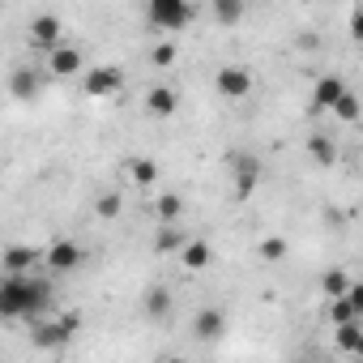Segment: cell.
Returning a JSON list of instances; mask_svg holds the SVG:
<instances>
[{
	"label": "cell",
	"mask_w": 363,
	"mask_h": 363,
	"mask_svg": "<svg viewBox=\"0 0 363 363\" xmlns=\"http://www.w3.org/2000/svg\"><path fill=\"white\" fill-rule=\"evenodd\" d=\"M193 13H197V5L193 0H150V22L158 26V30H184L189 22H193Z\"/></svg>",
	"instance_id": "6da1fadb"
},
{
	"label": "cell",
	"mask_w": 363,
	"mask_h": 363,
	"mask_svg": "<svg viewBox=\"0 0 363 363\" xmlns=\"http://www.w3.org/2000/svg\"><path fill=\"white\" fill-rule=\"evenodd\" d=\"M214 90H218L223 99H244V94L252 90V73L240 69V65H223V69L214 73Z\"/></svg>",
	"instance_id": "7a4b0ae2"
},
{
	"label": "cell",
	"mask_w": 363,
	"mask_h": 363,
	"mask_svg": "<svg viewBox=\"0 0 363 363\" xmlns=\"http://www.w3.org/2000/svg\"><path fill=\"white\" fill-rule=\"evenodd\" d=\"M60 18H52V13H43V18H35L30 22V48L35 52H56L60 48Z\"/></svg>",
	"instance_id": "3957f363"
},
{
	"label": "cell",
	"mask_w": 363,
	"mask_h": 363,
	"mask_svg": "<svg viewBox=\"0 0 363 363\" xmlns=\"http://www.w3.org/2000/svg\"><path fill=\"white\" fill-rule=\"evenodd\" d=\"M43 265L52 269V274H65V269H77L82 265V248L73 244V240H56L48 252H43Z\"/></svg>",
	"instance_id": "277c9868"
},
{
	"label": "cell",
	"mask_w": 363,
	"mask_h": 363,
	"mask_svg": "<svg viewBox=\"0 0 363 363\" xmlns=\"http://www.w3.org/2000/svg\"><path fill=\"white\" fill-rule=\"evenodd\" d=\"M175 107H179V94H175L171 86H150V90H145V111H150V116L171 120Z\"/></svg>",
	"instance_id": "5b68a950"
},
{
	"label": "cell",
	"mask_w": 363,
	"mask_h": 363,
	"mask_svg": "<svg viewBox=\"0 0 363 363\" xmlns=\"http://www.w3.org/2000/svg\"><path fill=\"white\" fill-rule=\"evenodd\" d=\"M231 167H235V197H252L257 189V158L252 154H231Z\"/></svg>",
	"instance_id": "8992f818"
},
{
	"label": "cell",
	"mask_w": 363,
	"mask_h": 363,
	"mask_svg": "<svg viewBox=\"0 0 363 363\" xmlns=\"http://www.w3.org/2000/svg\"><path fill=\"white\" fill-rule=\"evenodd\" d=\"M48 69H52V77H73V73H82V52L60 43L56 52H48Z\"/></svg>",
	"instance_id": "52a82bcc"
},
{
	"label": "cell",
	"mask_w": 363,
	"mask_h": 363,
	"mask_svg": "<svg viewBox=\"0 0 363 363\" xmlns=\"http://www.w3.org/2000/svg\"><path fill=\"white\" fill-rule=\"evenodd\" d=\"M120 82H124V73L111 69V65H107V69H90V73H86V94H94V99H99V94H116Z\"/></svg>",
	"instance_id": "ba28073f"
},
{
	"label": "cell",
	"mask_w": 363,
	"mask_h": 363,
	"mask_svg": "<svg viewBox=\"0 0 363 363\" xmlns=\"http://www.w3.org/2000/svg\"><path fill=\"white\" fill-rule=\"evenodd\" d=\"M9 90H13V99H35L39 90H43V77L30 69V65H22V69H13V77H9Z\"/></svg>",
	"instance_id": "9c48e42d"
},
{
	"label": "cell",
	"mask_w": 363,
	"mask_h": 363,
	"mask_svg": "<svg viewBox=\"0 0 363 363\" xmlns=\"http://www.w3.org/2000/svg\"><path fill=\"white\" fill-rule=\"evenodd\" d=\"M346 94V82L342 77H320L316 82V94H312V111H333V103Z\"/></svg>",
	"instance_id": "30bf717a"
},
{
	"label": "cell",
	"mask_w": 363,
	"mask_h": 363,
	"mask_svg": "<svg viewBox=\"0 0 363 363\" xmlns=\"http://www.w3.org/2000/svg\"><path fill=\"white\" fill-rule=\"evenodd\" d=\"M35 261H43V252H35V248H5V274H30L35 269Z\"/></svg>",
	"instance_id": "8fae6325"
},
{
	"label": "cell",
	"mask_w": 363,
	"mask_h": 363,
	"mask_svg": "<svg viewBox=\"0 0 363 363\" xmlns=\"http://www.w3.org/2000/svg\"><path fill=\"white\" fill-rule=\"evenodd\" d=\"M141 312H145L150 320H162V316H171V295H167L162 286H150V291L141 295Z\"/></svg>",
	"instance_id": "7c38bea8"
},
{
	"label": "cell",
	"mask_w": 363,
	"mask_h": 363,
	"mask_svg": "<svg viewBox=\"0 0 363 363\" xmlns=\"http://www.w3.org/2000/svg\"><path fill=\"white\" fill-rule=\"evenodd\" d=\"M223 325H227V316H223L218 308H206V312H197L193 333H197V337H218V333H223Z\"/></svg>",
	"instance_id": "4fadbf2b"
},
{
	"label": "cell",
	"mask_w": 363,
	"mask_h": 363,
	"mask_svg": "<svg viewBox=\"0 0 363 363\" xmlns=\"http://www.w3.org/2000/svg\"><path fill=\"white\" fill-rule=\"evenodd\" d=\"M308 158L320 162V167H329V162L337 158V145H333L325 133H312V137H308Z\"/></svg>",
	"instance_id": "5bb4252c"
},
{
	"label": "cell",
	"mask_w": 363,
	"mask_h": 363,
	"mask_svg": "<svg viewBox=\"0 0 363 363\" xmlns=\"http://www.w3.org/2000/svg\"><path fill=\"white\" fill-rule=\"evenodd\" d=\"M350 286H354V282H350V274H346V269H325V274H320V291H325L329 299L350 295Z\"/></svg>",
	"instance_id": "9a60e30c"
},
{
	"label": "cell",
	"mask_w": 363,
	"mask_h": 363,
	"mask_svg": "<svg viewBox=\"0 0 363 363\" xmlns=\"http://www.w3.org/2000/svg\"><path fill=\"white\" fill-rule=\"evenodd\" d=\"M179 257H184L189 269H206V265L214 261V248H210L206 240H193V244H184V252H179Z\"/></svg>",
	"instance_id": "2e32d148"
},
{
	"label": "cell",
	"mask_w": 363,
	"mask_h": 363,
	"mask_svg": "<svg viewBox=\"0 0 363 363\" xmlns=\"http://www.w3.org/2000/svg\"><path fill=\"white\" fill-rule=\"evenodd\" d=\"M244 0H214V22L218 26H240V18H244Z\"/></svg>",
	"instance_id": "e0dca14e"
},
{
	"label": "cell",
	"mask_w": 363,
	"mask_h": 363,
	"mask_svg": "<svg viewBox=\"0 0 363 363\" xmlns=\"http://www.w3.org/2000/svg\"><path fill=\"white\" fill-rule=\"evenodd\" d=\"M158 252H184V231H179L175 223H162L158 227V244H154Z\"/></svg>",
	"instance_id": "ac0fdd59"
},
{
	"label": "cell",
	"mask_w": 363,
	"mask_h": 363,
	"mask_svg": "<svg viewBox=\"0 0 363 363\" xmlns=\"http://www.w3.org/2000/svg\"><path fill=\"white\" fill-rule=\"evenodd\" d=\"M329 320H333V325H346V320H363V316L354 312L350 295H337V299H329Z\"/></svg>",
	"instance_id": "d6986e66"
},
{
	"label": "cell",
	"mask_w": 363,
	"mask_h": 363,
	"mask_svg": "<svg viewBox=\"0 0 363 363\" xmlns=\"http://www.w3.org/2000/svg\"><path fill=\"white\" fill-rule=\"evenodd\" d=\"M359 337H363V320H346V325H337V346L342 350H359Z\"/></svg>",
	"instance_id": "ffe728a7"
},
{
	"label": "cell",
	"mask_w": 363,
	"mask_h": 363,
	"mask_svg": "<svg viewBox=\"0 0 363 363\" xmlns=\"http://www.w3.org/2000/svg\"><path fill=\"white\" fill-rule=\"evenodd\" d=\"M128 175L137 179V184H141V189H150V184H154V179H158V167H154L150 158H137V162L128 167Z\"/></svg>",
	"instance_id": "44dd1931"
},
{
	"label": "cell",
	"mask_w": 363,
	"mask_h": 363,
	"mask_svg": "<svg viewBox=\"0 0 363 363\" xmlns=\"http://www.w3.org/2000/svg\"><path fill=\"white\" fill-rule=\"evenodd\" d=\"M333 116H337V120H346V124H354V120H359V99L346 90V94L333 103Z\"/></svg>",
	"instance_id": "7402d4cb"
},
{
	"label": "cell",
	"mask_w": 363,
	"mask_h": 363,
	"mask_svg": "<svg viewBox=\"0 0 363 363\" xmlns=\"http://www.w3.org/2000/svg\"><path fill=\"white\" fill-rule=\"evenodd\" d=\"M158 214H162V223H175L179 218V197H158Z\"/></svg>",
	"instance_id": "603a6c76"
},
{
	"label": "cell",
	"mask_w": 363,
	"mask_h": 363,
	"mask_svg": "<svg viewBox=\"0 0 363 363\" xmlns=\"http://www.w3.org/2000/svg\"><path fill=\"white\" fill-rule=\"evenodd\" d=\"M154 65H158V69L175 65V43H158V48H154Z\"/></svg>",
	"instance_id": "cb8c5ba5"
},
{
	"label": "cell",
	"mask_w": 363,
	"mask_h": 363,
	"mask_svg": "<svg viewBox=\"0 0 363 363\" xmlns=\"http://www.w3.org/2000/svg\"><path fill=\"white\" fill-rule=\"evenodd\" d=\"M99 214H103V218H116V214H120V197H116V193L99 197Z\"/></svg>",
	"instance_id": "d4e9b609"
},
{
	"label": "cell",
	"mask_w": 363,
	"mask_h": 363,
	"mask_svg": "<svg viewBox=\"0 0 363 363\" xmlns=\"http://www.w3.org/2000/svg\"><path fill=\"white\" fill-rule=\"evenodd\" d=\"M261 257L278 261V257H286V244H282V240H265V244H261Z\"/></svg>",
	"instance_id": "484cf974"
},
{
	"label": "cell",
	"mask_w": 363,
	"mask_h": 363,
	"mask_svg": "<svg viewBox=\"0 0 363 363\" xmlns=\"http://www.w3.org/2000/svg\"><path fill=\"white\" fill-rule=\"evenodd\" d=\"M350 35L363 43V9H354V13H350Z\"/></svg>",
	"instance_id": "4316f807"
},
{
	"label": "cell",
	"mask_w": 363,
	"mask_h": 363,
	"mask_svg": "<svg viewBox=\"0 0 363 363\" xmlns=\"http://www.w3.org/2000/svg\"><path fill=\"white\" fill-rule=\"evenodd\" d=\"M350 303H354V312L363 316V282H354V286H350Z\"/></svg>",
	"instance_id": "83f0119b"
},
{
	"label": "cell",
	"mask_w": 363,
	"mask_h": 363,
	"mask_svg": "<svg viewBox=\"0 0 363 363\" xmlns=\"http://www.w3.org/2000/svg\"><path fill=\"white\" fill-rule=\"evenodd\" d=\"M354 354H363V337H359V350H354Z\"/></svg>",
	"instance_id": "f1b7e54d"
}]
</instances>
